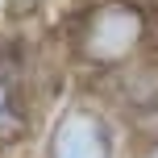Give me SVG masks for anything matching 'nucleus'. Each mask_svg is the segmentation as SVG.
<instances>
[{"label": "nucleus", "mask_w": 158, "mask_h": 158, "mask_svg": "<svg viewBox=\"0 0 158 158\" xmlns=\"http://www.w3.org/2000/svg\"><path fill=\"white\" fill-rule=\"evenodd\" d=\"M154 17L146 0H92L71 25V54L96 75H121L150 50Z\"/></svg>", "instance_id": "nucleus-1"}, {"label": "nucleus", "mask_w": 158, "mask_h": 158, "mask_svg": "<svg viewBox=\"0 0 158 158\" xmlns=\"http://www.w3.org/2000/svg\"><path fill=\"white\" fill-rule=\"evenodd\" d=\"M42 158H125L121 121L92 96L58 104L42 137Z\"/></svg>", "instance_id": "nucleus-2"}, {"label": "nucleus", "mask_w": 158, "mask_h": 158, "mask_svg": "<svg viewBox=\"0 0 158 158\" xmlns=\"http://www.w3.org/2000/svg\"><path fill=\"white\" fill-rule=\"evenodd\" d=\"M29 125H33V112H29V104H25L17 79L8 75L4 63H0V150L21 146L25 133H29Z\"/></svg>", "instance_id": "nucleus-3"}, {"label": "nucleus", "mask_w": 158, "mask_h": 158, "mask_svg": "<svg viewBox=\"0 0 158 158\" xmlns=\"http://www.w3.org/2000/svg\"><path fill=\"white\" fill-rule=\"evenodd\" d=\"M125 158H158V133H133L125 146Z\"/></svg>", "instance_id": "nucleus-4"}]
</instances>
